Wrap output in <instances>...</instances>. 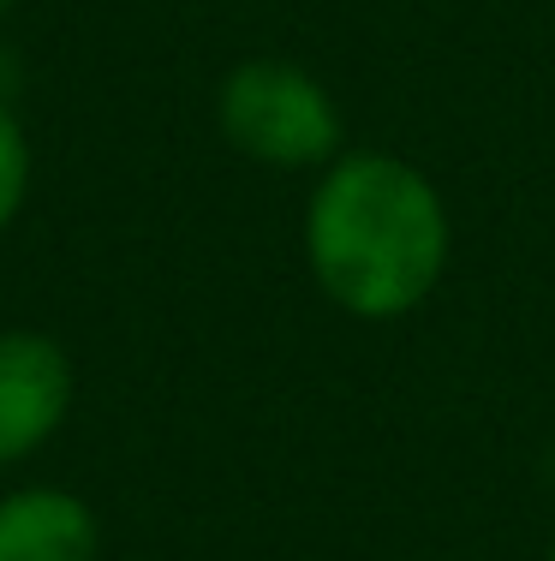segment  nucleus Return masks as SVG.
I'll return each mask as SVG.
<instances>
[{"mask_svg": "<svg viewBox=\"0 0 555 561\" xmlns=\"http://www.w3.org/2000/svg\"><path fill=\"white\" fill-rule=\"evenodd\" d=\"M454 251L448 204L425 168L389 150H340L305 204V263L328 305L359 323L406 317Z\"/></svg>", "mask_w": 555, "mask_h": 561, "instance_id": "nucleus-1", "label": "nucleus"}, {"mask_svg": "<svg viewBox=\"0 0 555 561\" xmlns=\"http://www.w3.org/2000/svg\"><path fill=\"white\" fill-rule=\"evenodd\" d=\"M216 126L263 168H328L340 156V108L323 78L293 60H240L216 90Z\"/></svg>", "mask_w": 555, "mask_h": 561, "instance_id": "nucleus-2", "label": "nucleus"}, {"mask_svg": "<svg viewBox=\"0 0 555 561\" xmlns=\"http://www.w3.org/2000/svg\"><path fill=\"white\" fill-rule=\"evenodd\" d=\"M72 358L36 329H0V466L31 460L66 424Z\"/></svg>", "mask_w": 555, "mask_h": 561, "instance_id": "nucleus-3", "label": "nucleus"}, {"mask_svg": "<svg viewBox=\"0 0 555 561\" xmlns=\"http://www.w3.org/2000/svg\"><path fill=\"white\" fill-rule=\"evenodd\" d=\"M96 514L84 496L24 484L0 496V561H96Z\"/></svg>", "mask_w": 555, "mask_h": 561, "instance_id": "nucleus-4", "label": "nucleus"}, {"mask_svg": "<svg viewBox=\"0 0 555 561\" xmlns=\"http://www.w3.org/2000/svg\"><path fill=\"white\" fill-rule=\"evenodd\" d=\"M24 192H31V138H24L12 102L0 96V233L24 209Z\"/></svg>", "mask_w": 555, "mask_h": 561, "instance_id": "nucleus-5", "label": "nucleus"}, {"mask_svg": "<svg viewBox=\"0 0 555 561\" xmlns=\"http://www.w3.org/2000/svg\"><path fill=\"white\" fill-rule=\"evenodd\" d=\"M7 7H12V0H0V12H7Z\"/></svg>", "mask_w": 555, "mask_h": 561, "instance_id": "nucleus-6", "label": "nucleus"}, {"mask_svg": "<svg viewBox=\"0 0 555 561\" xmlns=\"http://www.w3.org/2000/svg\"><path fill=\"white\" fill-rule=\"evenodd\" d=\"M550 561H555V543H550Z\"/></svg>", "mask_w": 555, "mask_h": 561, "instance_id": "nucleus-7", "label": "nucleus"}]
</instances>
